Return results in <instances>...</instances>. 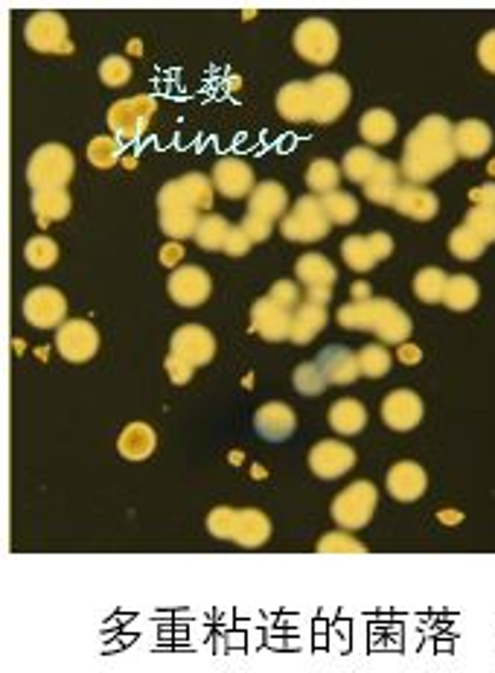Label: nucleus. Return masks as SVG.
I'll list each match as a JSON object with an SVG mask.
<instances>
[{"instance_id":"obj_1","label":"nucleus","mask_w":495,"mask_h":673,"mask_svg":"<svg viewBox=\"0 0 495 673\" xmlns=\"http://www.w3.org/2000/svg\"><path fill=\"white\" fill-rule=\"evenodd\" d=\"M458 161V149H455V126L440 117L431 114L426 117L405 140V155H402V175L423 187L426 181L437 178L440 172L452 169Z\"/></svg>"},{"instance_id":"obj_2","label":"nucleus","mask_w":495,"mask_h":673,"mask_svg":"<svg viewBox=\"0 0 495 673\" xmlns=\"http://www.w3.org/2000/svg\"><path fill=\"white\" fill-rule=\"evenodd\" d=\"M338 324L344 330L376 333L385 344H405L411 338V318L388 298H370L362 303H344L338 309Z\"/></svg>"},{"instance_id":"obj_3","label":"nucleus","mask_w":495,"mask_h":673,"mask_svg":"<svg viewBox=\"0 0 495 673\" xmlns=\"http://www.w3.org/2000/svg\"><path fill=\"white\" fill-rule=\"evenodd\" d=\"M73 169H76V161H73L70 149L62 143H47L33 152V158L27 164V181H30L33 193L65 190L73 178Z\"/></svg>"},{"instance_id":"obj_4","label":"nucleus","mask_w":495,"mask_h":673,"mask_svg":"<svg viewBox=\"0 0 495 673\" xmlns=\"http://www.w3.org/2000/svg\"><path fill=\"white\" fill-rule=\"evenodd\" d=\"M379 493L370 481H353L347 490H341L332 502V519L341 525V531H359L376 513Z\"/></svg>"},{"instance_id":"obj_5","label":"nucleus","mask_w":495,"mask_h":673,"mask_svg":"<svg viewBox=\"0 0 495 673\" xmlns=\"http://www.w3.org/2000/svg\"><path fill=\"white\" fill-rule=\"evenodd\" d=\"M155 108L158 102L149 94H137L129 100H117L108 108V129L117 135L120 143H132L143 135L155 117Z\"/></svg>"},{"instance_id":"obj_6","label":"nucleus","mask_w":495,"mask_h":673,"mask_svg":"<svg viewBox=\"0 0 495 673\" xmlns=\"http://www.w3.org/2000/svg\"><path fill=\"white\" fill-rule=\"evenodd\" d=\"M309 91H312V120L327 126L335 123L347 105H350V82L338 73H321L315 79H309Z\"/></svg>"},{"instance_id":"obj_7","label":"nucleus","mask_w":495,"mask_h":673,"mask_svg":"<svg viewBox=\"0 0 495 673\" xmlns=\"http://www.w3.org/2000/svg\"><path fill=\"white\" fill-rule=\"evenodd\" d=\"M283 236L292 239V242H318L330 234L332 222L324 210L321 199H297V204L283 216Z\"/></svg>"},{"instance_id":"obj_8","label":"nucleus","mask_w":495,"mask_h":673,"mask_svg":"<svg viewBox=\"0 0 495 673\" xmlns=\"http://www.w3.org/2000/svg\"><path fill=\"white\" fill-rule=\"evenodd\" d=\"M295 50L312 65H330L338 53V30L324 18H309L295 30Z\"/></svg>"},{"instance_id":"obj_9","label":"nucleus","mask_w":495,"mask_h":673,"mask_svg":"<svg viewBox=\"0 0 495 673\" xmlns=\"http://www.w3.org/2000/svg\"><path fill=\"white\" fill-rule=\"evenodd\" d=\"M27 44L38 53H73V41L67 38V21L59 12H35L24 27Z\"/></svg>"},{"instance_id":"obj_10","label":"nucleus","mask_w":495,"mask_h":673,"mask_svg":"<svg viewBox=\"0 0 495 673\" xmlns=\"http://www.w3.org/2000/svg\"><path fill=\"white\" fill-rule=\"evenodd\" d=\"M56 350L62 353L65 362H73V365L91 362L99 350L97 327L88 324L85 318H70L56 333Z\"/></svg>"},{"instance_id":"obj_11","label":"nucleus","mask_w":495,"mask_h":673,"mask_svg":"<svg viewBox=\"0 0 495 673\" xmlns=\"http://www.w3.org/2000/svg\"><path fill=\"white\" fill-rule=\"evenodd\" d=\"M391 254H394V239L385 231H376L370 236H347L341 242V257L353 271H370Z\"/></svg>"},{"instance_id":"obj_12","label":"nucleus","mask_w":495,"mask_h":673,"mask_svg":"<svg viewBox=\"0 0 495 673\" xmlns=\"http://www.w3.org/2000/svg\"><path fill=\"white\" fill-rule=\"evenodd\" d=\"M67 315L65 295L53 286H35L33 292L24 298V318L38 327V330H50V327H62Z\"/></svg>"},{"instance_id":"obj_13","label":"nucleus","mask_w":495,"mask_h":673,"mask_svg":"<svg viewBox=\"0 0 495 673\" xmlns=\"http://www.w3.org/2000/svg\"><path fill=\"white\" fill-rule=\"evenodd\" d=\"M169 353L190 362V365H207L216 356V338L210 330H204L201 324H187L178 327L169 341Z\"/></svg>"},{"instance_id":"obj_14","label":"nucleus","mask_w":495,"mask_h":673,"mask_svg":"<svg viewBox=\"0 0 495 673\" xmlns=\"http://www.w3.org/2000/svg\"><path fill=\"white\" fill-rule=\"evenodd\" d=\"M356 467V452L341 440H321L309 452V470L318 478H341Z\"/></svg>"},{"instance_id":"obj_15","label":"nucleus","mask_w":495,"mask_h":673,"mask_svg":"<svg viewBox=\"0 0 495 673\" xmlns=\"http://www.w3.org/2000/svg\"><path fill=\"white\" fill-rule=\"evenodd\" d=\"M292 315L295 312H289L286 306H280L265 295L251 309V330L257 336H263L265 341H286V338H292Z\"/></svg>"},{"instance_id":"obj_16","label":"nucleus","mask_w":495,"mask_h":673,"mask_svg":"<svg viewBox=\"0 0 495 673\" xmlns=\"http://www.w3.org/2000/svg\"><path fill=\"white\" fill-rule=\"evenodd\" d=\"M169 298L178 303V306H201V303L210 298V274L198 266H184V269H175L169 274Z\"/></svg>"},{"instance_id":"obj_17","label":"nucleus","mask_w":495,"mask_h":673,"mask_svg":"<svg viewBox=\"0 0 495 673\" xmlns=\"http://www.w3.org/2000/svg\"><path fill=\"white\" fill-rule=\"evenodd\" d=\"M382 420L394 432H411L423 420V400L408 388L391 391L382 403Z\"/></svg>"},{"instance_id":"obj_18","label":"nucleus","mask_w":495,"mask_h":673,"mask_svg":"<svg viewBox=\"0 0 495 673\" xmlns=\"http://www.w3.org/2000/svg\"><path fill=\"white\" fill-rule=\"evenodd\" d=\"M213 184L225 199H242L254 193V169L242 158H222L213 167Z\"/></svg>"},{"instance_id":"obj_19","label":"nucleus","mask_w":495,"mask_h":673,"mask_svg":"<svg viewBox=\"0 0 495 673\" xmlns=\"http://www.w3.org/2000/svg\"><path fill=\"white\" fill-rule=\"evenodd\" d=\"M388 493L394 496L396 502H417L426 496L429 490V475L420 464H411V461H402L388 470Z\"/></svg>"},{"instance_id":"obj_20","label":"nucleus","mask_w":495,"mask_h":673,"mask_svg":"<svg viewBox=\"0 0 495 673\" xmlns=\"http://www.w3.org/2000/svg\"><path fill=\"white\" fill-rule=\"evenodd\" d=\"M254 426H257L260 438L268 443H283L295 435L297 417L286 403H265L254 417Z\"/></svg>"},{"instance_id":"obj_21","label":"nucleus","mask_w":495,"mask_h":673,"mask_svg":"<svg viewBox=\"0 0 495 673\" xmlns=\"http://www.w3.org/2000/svg\"><path fill=\"white\" fill-rule=\"evenodd\" d=\"M315 362L321 365V371L330 379V385H353L362 376L359 356L350 353V350H344V347H327V350H321Z\"/></svg>"},{"instance_id":"obj_22","label":"nucleus","mask_w":495,"mask_h":673,"mask_svg":"<svg viewBox=\"0 0 495 673\" xmlns=\"http://www.w3.org/2000/svg\"><path fill=\"white\" fill-rule=\"evenodd\" d=\"M396 213H402V216H408V219H417V222H429L437 216V196L426 190V187H417V184H405V187H399V193H396L394 199Z\"/></svg>"},{"instance_id":"obj_23","label":"nucleus","mask_w":495,"mask_h":673,"mask_svg":"<svg viewBox=\"0 0 495 673\" xmlns=\"http://www.w3.org/2000/svg\"><path fill=\"white\" fill-rule=\"evenodd\" d=\"M490 146H493V129L484 120H463L455 126V149L463 158L475 161L487 155Z\"/></svg>"},{"instance_id":"obj_24","label":"nucleus","mask_w":495,"mask_h":673,"mask_svg":"<svg viewBox=\"0 0 495 673\" xmlns=\"http://www.w3.org/2000/svg\"><path fill=\"white\" fill-rule=\"evenodd\" d=\"M286 207H289V193L286 187H280L277 181H263L254 187L251 199H248V213H257L265 219H280L286 216Z\"/></svg>"},{"instance_id":"obj_25","label":"nucleus","mask_w":495,"mask_h":673,"mask_svg":"<svg viewBox=\"0 0 495 673\" xmlns=\"http://www.w3.org/2000/svg\"><path fill=\"white\" fill-rule=\"evenodd\" d=\"M277 111L292 120V123H306L312 120V91L309 82H289L277 94Z\"/></svg>"},{"instance_id":"obj_26","label":"nucleus","mask_w":495,"mask_h":673,"mask_svg":"<svg viewBox=\"0 0 495 673\" xmlns=\"http://www.w3.org/2000/svg\"><path fill=\"white\" fill-rule=\"evenodd\" d=\"M155 429L149 423H129L123 432H120V440H117V449L126 461H146L152 452H155Z\"/></svg>"},{"instance_id":"obj_27","label":"nucleus","mask_w":495,"mask_h":673,"mask_svg":"<svg viewBox=\"0 0 495 673\" xmlns=\"http://www.w3.org/2000/svg\"><path fill=\"white\" fill-rule=\"evenodd\" d=\"M324 324H327V306L303 301L295 309V315H292V338H289V341H295V344H309L312 338L324 330Z\"/></svg>"},{"instance_id":"obj_28","label":"nucleus","mask_w":495,"mask_h":673,"mask_svg":"<svg viewBox=\"0 0 495 673\" xmlns=\"http://www.w3.org/2000/svg\"><path fill=\"white\" fill-rule=\"evenodd\" d=\"M399 175H402V169H396V164L382 161L376 172L364 181V196L373 204H394L396 193H399Z\"/></svg>"},{"instance_id":"obj_29","label":"nucleus","mask_w":495,"mask_h":673,"mask_svg":"<svg viewBox=\"0 0 495 673\" xmlns=\"http://www.w3.org/2000/svg\"><path fill=\"white\" fill-rule=\"evenodd\" d=\"M297 280L306 289H332V283L338 280V271L332 269V263L321 254H303L295 266Z\"/></svg>"},{"instance_id":"obj_30","label":"nucleus","mask_w":495,"mask_h":673,"mask_svg":"<svg viewBox=\"0 0 495 673\" xmlns=\"http://www.w3.org/2000/svg\"><path fill=\"white\" fill-rule=\"evenodd\" d=\"M198 222H201V216H198L196 207H190V204H172V207L161 210V231L166 236H172V239L196 236Z\"/></svg>"},{"instance_id":"obj_31","label":"nucleus","mask_w":495,"mask_h":673,"mask_svg":"<svg viewBox=\"0 0 495 673\" xmlns=\"http://www.w3.org/2000/svg\"><path fill=\"white\" fill-rule=\"evenodd\" d=\"M271 537V522L260 510H239V522L233 531V542L242 548H260L265 539Z\"/></svg>"},{"instance_id":"obj_32","label":"nucleus","mask_w":495,"mask_h":673,"mask_svg":"<svg viewBox=\"0 0 495 673\" xmlns=\"http://www.w3.org/2000/svg\"><path fill=\"white\" fill-rule=\"evenodd\" d=\"M330 426L332 432L350 438V435H359L364 426H367V411L359 400H338L330 408Z\"/></svg>"},{"instance_id":"obj_33","label":"nucleus","mask_w":495,"mask_h":673,"mask_svg":"<svg viewBox=\"0 0 495 673\" xmlns=\"http://www.w3.org/2000/svg\"><path fill=\"white\" fill-rule=\"evenodd\" d=\"M359 135L373 143V146H382V143H391L396 135V117L385 108H370L364 111V117L359 120Z\"/></svg>"},{"instance_id":"obj_34","label":"nucleus","mask_w":495,"mask_h":673,"mask_svg":"<svg viewBox=\"0 0 495 673\" xmlns=\"http://www.w3.org/2000/svg\"><path fill=\"white\" fill-rule=\"evenodd\" d=\"M33 213L38 225H50V222H62L70 213V196L67 190H41L33 193Z\"/></svg>"},{"instance_id":"obj_35","label":"nucleus","mask_w":495,"mask_h":673,"mask_svg":"<svg viewBox=\"0 0 495 673\" xmlns=\"http://www.w3.org/2000/svg\"><path fill=\"white\" fill-rule=\"evenodd\" d=\"M228 234H231L228 219L219 216V213H207V216H201V222H198L196 242L204 248V251H225Z\"/></svg>"},{"instance_id":"obj_36","label":"nucleus","mask_w":495,"mask_h":673,"mask_svg":"<svg viewBox=\"0 0 495 673\" xmlns=\"http://www.w3.org/2000/svg\"><path fill=\"white\" fill-rule=\"evenodd\" d=\"M478 295H481L478 283H475L472 277H466V274H458V277H449L443 303H446L449 309L466 312V309H472V306L478 303Z\"/></svg>"},{"instance_id":"obj_37","label":"nucleus","mask_w":495,"mask_h":673,"mask_svg":"<svg viewBox=\"0 0 495 673\" xmlns=\"http://www.w3.org/2000/svg\"><path fill=\"white\" fill-rule=\"evenodd\" d=\"M382 164V158L373 152V149H364V146H359V149H350L347 155H344V175L350 178V181H356V184H364L373 172H376V167Z\"/></svg>"},{"instance_id":"obj_38","label":"nucleus","mask_w":495,"mask_h":673,"mask_svg":"<svg viewBox=\"0 0 495 673\" xmlns=\"http://www.w3.org/2000/svg\"><path fill=\"white\" fill-rule=\"evenodd\" d=\"M446 283L449 277L443 269H434V266L420 269V274L414 277V295L423 303H440L446 295Z\"/></svg>"},{"instance_id":"obj_39","label":"nucleus","mask_w":495,"mask_h":673,"mask_svg":"<svg viewBox=\"0 0 495 673\" xmlns=\"http://www.w3.org/2000/svg\"><path fill=\"white\" fill-rule=\"evenodd\" d=\"M178 184H181L184 199L193 204L196 210H210V204H213V187H216V184H210L207 175L190 172V175H181Z\"/></svg>"},{"instance_id":"obj_40","label":"nucleus","mask_w":495,"mask_h":673,"mask_svg":"<svg viewBox=\"0 0 495 673\" xmlns=\"http://www.w3.org/2000/svg\"><path fill=\"white\" fill-rule=\"evenodd\" d=\"M24 260H27L35 271L53 269L56 260H59V245H56V239H50V236H33V239L27 242V248H24Z\"/></svg>"},{"instance_id":"obj_41","label":"nucleus","mask_w":495,"mask_h":673,"mask_svg":"<svg viewBox=\"0 0 495 673\" xmlns=\"http://www.w3.org/2000/svg\"><path fill=\"white\" fill-rule=\"evenodd\" d=\"M341 169L335 167L332 161L327 158H321V161H315L309 172H306V184H309V190H315V193H321V196H327V193H335L338 190V184H341Z\"/></svg>"},{"instance_id":"obj_42","label":"nucleus","mask_w":495,"mask_h":673,"mask_svg":"<svg viewBox=\"0 0 495 673\" xmlns=\"http://www.w3.org/2000/svg\"><path fill=\"white\" fill-rule=\"evenodd\" d=\"M321 204H324V210H327L332 225H350V222H356V216H359V202H356L350 193H341V190L327 193V196L321 199Z\"/></svg>"},{"instance_id":"obj_43","label":"nucleus","mask_w":495,"mask_h":673,"mask_svg":"<svg viewBox=\"0 0 495 673\" xmlns=\"http://www.w3.org/2000/svg\"><path fill=\"white\" fill-rule=\"evenodd\" d=\"M330 385V379L324 376L318 362H306V365H297L295 368V391L303 397H318L324 394V388Z\"/></svg>"},{"instance_id":"obj_44","label":"nucleus","mask_w":495,"mask_h":673,"mask_svg":"<svg viewBox=\"0 0 495 673\" xmlns=\"http://www.w3.org/2000/svg\"><path fill=\"white\" fill-rule=\"evenodd\" d=\"M484 248H487V242L481 239V236H475L466 225L461 228H455L452 236H449V251L458 257V260H478L481 254H484Z\"/></svg>"},{"instance_id":"obj_45","label":"nucleus","mask_w":495,"mask_h":673,"mask_svg":"<svg viewBox=\"0 0 495 673\" xmlns=\"http://www.w3.org/2000/svg\"><path fill=\"white\" fill-rule=\"evenodd\" d=\"M356 356H359L362 376H370V379H382L385 373L391 371V365H394L391 353L382 344H367L362 353H356Z\"/></svg>"},{"instance_id":"obj_46","label":"nucleus","mask_w":495,"mask_h":673,"mask_svg":"<svg viewBox=\"0 0 495 673\" xmlns=\"http://www.w3.org/2000/svg\"><path fill=\"white\" fill-rule=\"evenodd\" d=\"M123 158V146L117 137H94L88 143V161L97 169H111Z\"/></svg>"},{"instance_id":"obj_47","label":"nucleus","mask_w":495,"mask_h":673,"mask_svg":"<svg viewBox=\"0 0 495 673\" xmlns=\"http://www.w3.org/2000/svg\"><path fill=\"white\" fill-rule=\"evenodd\" d=\"M466 228L475 236H481L487 245L495 242V207L493 204H472L466 213Z\"/></svg>"},{"instance_id":"obj_48","label":"nucleus","mask_w":495,"mask_h":673,"mask_svg":"<svg viewBox=\"0 0 495 673\" xmlns=\"http://www.w3.org/2000/svg\"><path fill=\"white\" fill-rule=\"evenodd\" d=\"M99 79H102L108 88H123V85H129V79H132V62L123 59V56H108V59H102V65H99Z\"/></svg>"},{"instance_id":"obj_49","label":"nucleus","mask_w":495,"mask_h":673,"mask_svg":"<svg viewBox=\"0 0 495 673\" xmlns=\"http://www.w3.org/2000/svg\"><path fill=\"white\" fill-rule=\"evenodd\" d=\"M236 522H239V510H231V507H216V510L207 516V531H210L216 539H233Z\"/></svg>"},{"instance_id":"obj_50","label":"nucleus","mask_w":495,"mask_h":673,"mask_svg":"<svg viewBox=\"0 0 495 673\" xmlns=\"http://www.w3.org/2000/svg\"><path fill=\"white\" fill-rule=\"evenodd\" d=\"M318 551L321 554H364V542L353 539L347 531L344 534H327V537L318 542Z\"/></svg>"},{"instance_id":"obj_51","label":"nucleus","mask_w":495,"mask_h":673,"mask_svg":"<svg viewBox=\"0 0 495 673\" xmlns=\"http://www.w3.org/2000/svg\"><path fill=\"white\" fill-rule=\"evenodd\" d=\"M268 298L277 301L280 306H286L289 312H295L297 306H300V292H297V286L292 280H277V283L271 286Z\"/></svg>"},{"instance_id":"obj_52","label":"nucleus","mask_w":495,"mask_h":673,"mask_svg":"<svg viewBox=\"0 0 495 673\" xmlns=\"http://www.w3.org/2000/svg\"><path fill=\"white\" fill-rule=\"evenodd\" d=\"M248 239L257 245V242H265L268 236H271V219H265V216H257V213H248L245 219H242V225H239Z\"/></svg>"},{"instance_id":"obj_53","label":"nucleus","mask_w":495,"mask_h":673,"mask_svg":"<svg viewBox=\"0 0 495 673\" xmlns=\"http://www.w3.org/2000/svg\"><path fill=\"white\" fill-rule=\"evenodd\" d=\"M193 371H196V365H190V362H184V359H178V356L169 353V359H166V373H169V379H172L175 385H187V382L193 379Z\"/></svg>"},{"instance_id":"obj_54","label":"nucleus","mask_w":495,"mask_h":673,"mask_svg":"<svg viewBox=\"0 0 495 673\" xmlns=\"http://www.w3.org/2000/svg\"><path fill=\"white\" fill-rule=\"evenodd\" d=\"M251 239H248V234L236 225V228H231V234H228V242H225V254L228 257H245L248 251H251Z\"/></svg>"},{"instance_id":"obj_55","label":"nucleus","mask_w":495,"mask_h":673,"mask_svg":"<svg viewBox=\"0 0 495 673\" xmlns=\"http://www.w3.org/2000/svg\"><path fill=\"white\" fill-rule=\"evenodd\" d=\"M478 62H481L484 70L495 73V30L481 35V41H478Z\"/></svg>"},{"instance_id":"obj_56","label":"nucleus","mask_w":495,"mask_h":673,"mask_svg":"<svg viewBox=\"0 0 495 673\" xmlns=\"http://www.w3.org/2000/svg\"><path fill=\"white\" fill-rule=\"evenodd\" d=\"M181 257H184V245H178V242H169V245H164V251H161V263H164L166 269L178 266Z\"/></svg>"},{"instance_id":"obj_57","label":"nucleus","mask_w":495,"mask_h":673,"mask_svg":"<svg viewBox=\"0 0 495 673\" xmlns=\"http://www.w3.org/2000/svg\"><path fill=\"white\" fill-rule=\"evenodd\" d=\"M469 199H472V204H493V207H495V184H484V187H475Z\"/></svg>"},{"instance_id":"obj_58","label":"nucleus","mask_w":495,"mask_h":673,"mask_svg":"<svg viewBox=\"0 0 495 673\" xmlns=\"http://www.w3.org/2000/svg\"><path fill=\"white\" fill-rule=\"evenodd\" d=\"M423 359V353H420V347H414V344H399V362H405V365H417Z\"/></svg>"},{"instance_id":"obj_59","label":"nucleus","mask_w":495,"mask_h":673,"mask_svg":"<svg viewBox=\"0 0 495 673\" xmlns=\"http://www.w3.org/2000/svg\"><path fill=\"white\" fill-rule=\"evenodd\" d=\"M330 298H332L330 289H309V292H306V301L309 303H321V306H327Z\"/></svg>"},{"instance_id":"obj_60","label":"nucleus","mask_w":495,"mask_h":673,"mask_svg":"<svg viewBox=\"0 0 495 673\" xmlns=\"http://www.w3.org/2000/svg\"><path fill=\"white\" fill-rule=\"evenodd\" d=\"M353 298H356L353 303L370 301V298H373V295H370V286H367V283H356V286H353Z\"/></svg>"}]
</instances>
